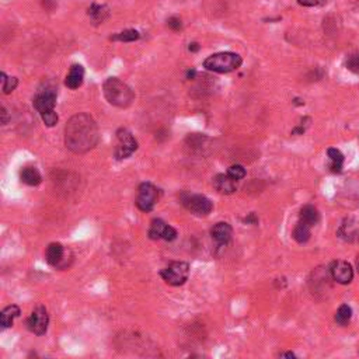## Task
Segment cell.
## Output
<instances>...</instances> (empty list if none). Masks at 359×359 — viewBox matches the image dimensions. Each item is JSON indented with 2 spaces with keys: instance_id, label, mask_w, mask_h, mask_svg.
Instances as JSON below:
<instances>
[{
  "instance_id": "15",
  "label": "cell",
  "mask_w": 359,
  "mask_h": 359,
  "mask_svg": "<svg viewBox=\"0 0 359 359\" xmlns=\"http://www.w3.org/2000/svg\"><path fill=\"white\" fill-rule=\"evenodd\" d=\"M63 256H65V248H63V245L61 243H51V244L46 247V262L49 265H52V267H58L62 262Z\"/></svg>"
},
{
  "instance_id": "31",
  "label": "cell",
  "mask_w": 359,
  "mask_h": 359,
  "mask_svg": "<svg viewBox=\"0 0 359 359\" xmlns=\"http://www.w3.org/2000/svg\"><path fill=\"white\" fill-rule=\"evenodd\" d=\"M7 122H9V115H7L6 108L3 107V108H2V124H3V125H6Z\"/></svg>"
},
{
  "instance_id": "13",
  "label": "cell",
  "mask_w": 359,
  "mask_h": 359,
  "mask_svg": "<svg viewBox=\"0 0 359 359\" xmlns=\"http://www.w3.org/2000/svg\"><path fill=\"white\" fill-rule=\"evenodd\" d=\"M213 187H215V189H216L217 192H220V194L230 195L233 194L234 191L237 189V181L229 176L228 173H226V174H217V176L213 178Z\"/></svg>"
},
{
  "instance_id": "25",
  "label": "cell",
  "mask_w": 359,
  "mask_h": 359,
  "mask_svg": "<svg viewBox=\"0 0 359 359\" xmlns=\"http://www.w3.org/2000/svg\"><path fill=\"white\" fill-rule=\"evenodd\" d=\"M2 76V83H3V93L5 94H10L13 90H16V87L18 85V80L16 77H9L5 72L0 73Z\"/></svg>"
},
{
  "instance_id": "7",
  "label": "cell",
  "mask_w": 359,
  "mask_h": 359,
  "mask_svg": "<svg viewBox=\"0 0 359 359\" xmlns=\"http://www.w3.org/2000/svg\"><path fill=\"white\" fill-rule=\"evenodd\" d=\"M137 142L128 129H120L117 132V146H115L114 156L117 160L128 159L129 156L136 152Z\"/></svg>"
},
{
  "instance_id": "27",
  "label": "cell",
  "mask_w": 359,
  "mask_h": 359,
  "mask_svg": "<svg viewBox=\"0 0 359 359\" xmlns=\"http://www.w3.org/2000/svg\"><path fill=\"white\" fill-rule=\"evenodd\" d=\"M348 70H351L353 73H359V55H353L347 61Z\"/></svg>"
},
{
  "instance_id": "36",
  "label": "cell",
  "mask_w": 359,
  "mask_h": 359,
  "mask_svg": "<svg viewBox=\"0 0 359 359\" xmlns=\"http://www.w3.org/2000/svg\"><path fill=\"white\" fill-rule=\"evenodd\" d=\"M356 268H358V271H359V256L358 258H356Z\"/></svg>"
},
{
  "instance_id": "30",
  "label": "cell",
  "mask_w": 359,
  "mask_h": 359,
  "mask_svg": "<svg viewBox=\"0 0 359 359\" xmlns=\"http://www.w3.org/2000/svg\"><path fill=\"white\" fill-rule=\"evenodd\" d=\"M42 6L51 12V10H53V7L57 6V3H55V0H42Z\"/></svg>"
},
{
  "instance_id": "21",
  "label": "cell",
  "mask_w": 359,
  "mask_h": 359,
  "mask_svg": "<svg viewBox=\"0 0 359 359\" xmlns=\"http://www.w3.org/2000/svg\"><path fill=\"white\" fill-rule=\"evenodd\" d=\"M89 16L96 24L103 23L104 20L108 17V9H107V6L92 5V7L89 9Z\"/></svg>"
},
{
  "instance_id": "16",
  "label": "cell",
  "mask_w": 359,
  "mask_h": 359,
  "mask_svg": "<svg viewBox=\"0 0 359 359\" xmlns=\"http://www.w3.org/2000/svg\"><path fill=\"white\" fill-rule=\"evenodd\" d=\"M20 314H21V310L16 305H12V306H7L6 309H3L2 313H0V325H2V328L12 327L14 320L20 317Z\"/></svg>"
},
{
  "instance_id": "24",
  "label": "cell",
  "mask_w": 359,
  "mask_h": 359,
  "mask_svg": "<svg viewBox=\"0 0 359 359\" xmlns=\"http://www.w3.org/2000/svg\"><path fill=\"white\" fill-rule=\"evenodd\" d=\"M139 37H141V34L137 33L136 30H125V31H122L120 34L111 37V40L121 41V42H133V41L139 40Z\"/></svg>"
},
{
  "instance_id": "14",
  "label": "cell",
  "mask_w": 359,
  "mask_h": 359,
  "mask_svg": "<svg viewBox=\"0 0 359 359\" xmlns=\"http://www.w3.org/2000/svg\"><path fill=\"white\" fill-rule=\"evenodd\" d=\"M83 79H85V69L81 65H73L70 70H69L66 80H65V85L72 90L79 89L80 86L83 85Z\"/></svg>"
},
{
  "instance_id": "22",
  "label": "cell",
  "mask_w": 359,
  "mask_h": 359,
  "mask_svg": "<svg viewBox=\"0 0 359 359\" xmlns=\"http://www.w3.org/2000/svg\"><path fill=\"white\" fill-rule=\"evenodd\" d=\"M327 154L331 160V170L334 173H340L342 170V163H344V154L338 150V149L331 148L327 150Z\"/></svg>"
},
{
  "instance_id": "11",
  "label": "cell",
  "mask_w": 359,
  "mask_h": 359,
  "mask_svg": "<svg viewBox=\"0 0 359 359\" xmlns=\"http://www.w3.org/2000/svg\"><path fill=\"white\" fill-rule=\"evenodd\" d=\"M330 274L333 280L341 284V285H348L353 278V269L351 264L347 261H334L330 267Z\"/></svg>"
},
{
  "instance_id": "6",
  "label": "cell",
  "mask_w": 359,
  "mask_h": 359,
  "mask_svg": "<svg viewBox=\"0 0 359 359\" xmlns=\"http://www.w3.org/2000/svg\"><path fill=\"white\" fill-rule=\"evenodd\" d=\"M181 202L191 213L197 216H208L213 209L211 200L206 198L205 195L184 194L181 195Z\"/></svg>"
},
{
  "instance_id": "34",
  "label": "cell",
  "mask_w": 359,
  "mask_h": 359,
  "mask_svg": "<svg viewBox=\"0 0 359 359\" xmlns=\"http://www.w3.org/2000/svg\"><path fill=\"white\" fill-rule=\"evenodd\" d=\"M198 49H200V45H198L197 42H192V44H189V51L197 52Z\"/></svg>"
},
{
  "instance_id": "9",
  "label": "cell",
  "mask_w": 359,
  "mask_h": 359,
  "mask_svg": "<svg viewBox=\"0 0 359 359\" xmlns=\"http://www.w3.org/2000/svg\"><path fill=\"white\" fill-rule=\"evenodd\" d=\"M48 325H49L48 310L45 309V306H37L27 320L29 330L34 333L35 336H44L48 330Z\"/></svg>"
},
{
  "instance_id": "35",
  "label": "cell",
  "mask_w": 359,
  "mask_h": 359,
  "mask_svg": "<svg viewBox=\"0 0 359 359\" xmlns=\"http://www.w3.org/2000/svg\"><path fill=\"white\" fill-rule=\"evenodd\" d=\"M194 76H195V70H189L188 73H187V77H188V79H194Z\"/></svg>"
},
{
  "instance_id": "1",
  "label": "cell",
  "mask_w": 359,
  "mask_h": 359,
  "mask_svg": "<svg viewBox=\"0 0 359 359\" xmlns=\"http://www.w3.org/2000/svg\"><path fill=\"white\" fill-rule=\"evenodd\" d=\"M98 142V126L89 114L73 115L65 128V145L76 154L87 153Z\"/></svg>"
},
{
  "instance_id": "33",
  "label": "cell",
  "mask_w": 359,
  "mask_h": 359,
  "mask_svg": "<svg viewBox=\"0 0 359 359\" xmlns=\"http://www.w3.org/2000/svg\"><path fill=\"white\" fill-rule=\"evenodd\" d=\"M280 356L281 358H295L296 355L293 352H282V353H280Z\"/></svg>"
},
{
  "instance_id": "17",
  "label": "cell",
  "mask_w": 359,
  "mask_h": 359,
  "mask_svg": "<svg viewBox=\"0 0 359 359\" xmlns=\"http://www.w3.org/2000/svg\"><path fill=\"white\" fill-rule=\"evenodd\" d=\"M20 180H21V183L35 187V185H40L42 177L35 167H24L20 173Z\"/></svg>"
},
{
  "instance_id": "23",
  "label": "cell",
  "mask_w": 359,
  "mask_h": 359,
  "mask_svg": "<svg viewBox=\"0 0 359 359\" xmlns=\"http://www.w3.org/2000/svg\"><path fill=\"white\" fill-rule=\"evenodd\" d=\"M351 317H352V309L349 308L348 305H341L336 313L337 324L347 325L351 321Z\"/></svg>"
},
{
  "instance_id": "32",
  "label": "cell",
  "mask_w": 359,
  "mask_h": 359,
  "mask_svg": "<svg viewBox=\"0 0 359 359\" xmlns=\"http://www.w3.org/2000/svg\"><path fill=\"white\" fill-rule=\"evenodd\" d=\"M244 222L245 223H257V222H258V219H257L254 213H250L248 216L244 217Z\"/></svg>"
},
{
  "instance_id": "20",
  "label": "cell",
  "mask_w": 359,
  "mask_h": 359,
  "mask_svg": "<svg viewBox=\"0 0 359 359\" xmlns=\"http://www.w3.org/2000/svg\"><path fill=\"white\" fill-rule=\"evenodd\" d=\"M310 229H312V226H309L308 223L300 222V220H299V223L296 225V228L293 229V234H292V236H293V239L296 240L297 243H300V244L308 243L309 239H310V236H312Z\"/></svg>"
},
{
  "instance_id": "2",
  "label": "cell",
  "mask_w": 359,
  "mask_h": 359,
  "mask_svg": "<svg viewBox=\"0 0 359 359\" xmlns=\"http://www.w3.org/2000/svg\"><path fill=\"white\" fill-rule=\"evenodd\" d=\"M103 89L107 101L118 108H128L135 100L131 87L117 77H108L104 81Z\"/></svg>"
},
{
  "instance_id": "8",
  "label": "cell",
  "mask_w": 359,
  "mask_h": 359,
  "mask_svg": "<svg viewBox=\"0 0 359 359\" xmlns=\"http://www.w3.org/2000/svg\"><path fill=\"white\" fill-rule=\"evenodd\" d=\"M159 200V189L150 183H142L137 188L136 206L142 212L153 211Z\"/></svg>"
},
{
  "instance_id": "12",
  "label": "cell",
  "mask_w": 359,
  "mask_h": 359,
  "mask_svg": "<svg viewBox=\"0 0 359 359\" xmlns=\"http://www.w3.org/2000/svg\"><path fill=\"white\" fill-rule=\"evenodd\" d=\"M212 239L216 241L217 245H226L232 240V234H233V229L232 226L226 222L216 223L211 230Z\"/></svg>"
},
{
  "instance_id": "29",
  "label": "cell",
  "mask_w": 359,
  "mask_h": 359,
  "mask_svg": "<svg viewBox=\"0 0 359 359\" xmlns=\"http://www.w3.org/2000/svg\"><path fill=\"white\" fill-rule=\"evenodd\" d=\"M297 3L300 5V6H305V7H313L317 5V0H297Z\"/></svg>"
},
{
  "instance_id": "28",
  "label": "cell",
  "mask_w": 359,
  "mask_h": 359,
  "mask_svg": "<svg viewBox=\"0 0 359 359\" xmlns=\"http://www.w3.org/2000/svg\"><path fill=\"white\" fill-rule=\"evenodd\" d=\"M167 24H169V27H170L171 30H174V31H178V30H181V27H183L181 20L177 17L169 18V20H167Z\"/></svg>"
},
{
  "instance_id": "5",
  "label": "cell",
  "mask_w": 359,
  "mask_h": 359,
  "mask_svg": "<svg viewBox=\"0 0 359 359\" xmlns=\"http://www.w3.org/2000/svg\"><path fill=\"white\" fill-rule=\"evenodd\" d=\"M189 275V265L184 261H174L171 262L169 267L160 271V277L163 278L165 284L171 286H180L185 284V281L188 280Z\"/></svg>"
},
{
  "instance_id": "19",
  "label": "cell",
  "mask_w": 359,
  "mask_h": 359,
  "mask_svg": "<svg viewBox=\"0 0 359 359\" xmlns=\"http://www.w3.org/2000/svg\"><path fill=\"white\" fill-rule=\"evenodd\" d=\"M320 220V213L319 211L312 205L303 206L302 211H300V222L308 223L309 226H314L317 225Z\"/></svg>"
},
{
  "instance_id": "3",
  "label": "cell",
  "mask_w": 359,
  "mask_h": 359,
  "mask_svg": "<svg viewBox=\"0 0 359 359\" xmlns=\"http://www.w3.org/2000/svg\"><path fill=\"white\" fill-rule=\"evenodd\" d=\"M34 108L40 113L41 120L46 126L57 125L58 122V114L55 113V104H57V92L53 89H45V90H40L35 94L34 100Z\"/></svg>"
},
{
  "instance_id": "10",
  "label": "cell",
  "mask_w": 359,
  "mask_h": 359,
  "mask_svg": "<svg viewBox=\"0 0 359 359\" xmlns=\"http://www.w3.org/2000/svg\"><path fill=\"white\" fill-rule=\"evenodd\" d=\"M149 237L152 240H167V241H173L177 239V230L170 225H167L164 220L161 219H154L150 223V229H149Z\"/></svg>"
},
{
  "instance_id": "18",
  "label": "cell",
  "mask_w": 359,
  "mask_h": 359,
  "mask_svg": "<svg viewBox=\"0 0 359 359\" xmlns=\"http://www.w3.org/2000/svg\"><path fill=\"white\" fill-rule=\"evenodd\" d=\"M338 236L347 241H355L359 239V230L352 220H345L338 229Z\"/></svg>"
},
{
  "instance_id": "4",
  "label": "cell",
  "mask_w": 359,
  "mask_h": 359,
  "mask_svg": "<svg viewBox=\"0 0 359 359\" xmlns=\"http://www.w3.org/2000/svg\"><path fill=\"white\" fill-rule=\"evenodd\" d=\"M243 63V59L239 53L234 52H219L206 58L204 68L215 73H229L239 69Z\"/></svg>"
},
{
  "instance_id": "26",
  "label": "cell",
  "mask_w": 359,
  "mask_h": 359,
  "mask_svg": "<svg viewBox=\"0 0 359 359\" xmlns=\"http://www.w3.org/2000/svg\"><path fill=\"white\" fill-rule=\"evenodd\" d=\"M228 174L232 177V178H234L236 181H240V180H243L245 177V169L243 165L233 164L228 169Z\"/></svg>"
}]
</instances>
